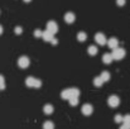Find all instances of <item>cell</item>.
<instances>
[{"instance_id":"6da1fadb","label":"cell","mask_w":130,"mask_h":129,"mask_svg":"<svg viewBox=\"0 0 130 129\" xmlns=\"http://www.w3.org/2000/svg\"><path fill=\"white\" fill-rule=\"evenodd\" d=\"M80 96V91L76 87H71V89H66L61 92V97L62 99H66V100H70L72 97H78Z\"/></svg>"},{"instance_id":"7a4b0ae2","label":"cell","mask_w":130,"mask_h":129,"mask_svg":"<svg viewBox=\"0 0 130 129\" xmlns=\"http://www.w3.org/2000/svg\"><path fill=\"white\" fill-rule=\"evenodd\" d=\"M25 84H27V86H29V87H36V89H38V87L42 86V81H41L39 79L33 77V76H29V77H27Z\"/></svg>"},{"instance_id":"3957f363","label":"cell","mask_w":130,"mask_h":129,"mask_svg":"<svg viewBox=\"0 0 130 129\" xmlns=\"http://www.w3.org/2000/svg\"><path fill=\"white\" fill-rule=\"evenodd\" d=\"M112 57H114V60H121V58H124L125 57V49L124 48H115V49H112Z\"/></svg>"},{"instance_id":"277c9868","label":"cell","mask_w":130,"mask_h":129,"mask_svg":"<svg viewBox=\"0 0 130 129\" xmlns=\"http://www.w3.org/2000/svg\"><path fill=\"white\" fill-rule=\"evenodd\" d=\"M107 104H109V106H111V108H118L119 104H120V99H119V96H116V95H111V96L107 99Z\"/></svg>"},{"instance_id":"5b68a950","label":"cell","mask_w":130,"mask_h":129,"mask_svg":"<svg viewBox=\"0 0 130 129\" xmlns=\"http://www.w3.org/2000/svg\"><path fill=\"white\" fill-rule=\"evenodd\" d=\"M29 63H30V61H29V58L27 56H22L18 60V65H19L20 68H27L29 66Z\"/></svg>"},{"instance_id":"8992f818","label":"cell","mask_w":130,"mask_h":129,"mask_svg":"<svg viewBox=\"0 0 130 129\" xmlns=\"http://www.w3.org/2000/svg\"><path fill=\"white\" fill-rule=\"evenodd\" d=\"M47 31H49L51 33H57L58 32V24L54 22V20H49L47 23Z\"/></svg>"},{"instance_id":"52a82bcc","label":"cell","mask_w":130,"mask_h":129,"mask_svg":"<svg viewBox=\"0 0 130 129\" xmlns=\"http://www.w3.org/2000/svg\"><path fill=\"white\" fill-rule=\"evenodd\" d=\"M92 111H93V106L91 105V104H85V105H82V108H81V113L84 114V115H91L92 114Z\"/></svg>"},{"instance_id":"ba28073f","label":"cell","mask_w":130,"mask_h":129,"mask_svg":"<svg viewBox=\"0 0 130 129\" xmlns=\"http://www.w3.org/2000/svg\"><path fill=\"white\" fill-rule=\"evenodd\" d=\"M75 20H76V15H75L73 13L68 11V13L64 14V22H66V23L72 24V23H75Z\"/></svg>"},{"instance_id":"9c48e42d","label":"cell","mask_w":130,"mask_h":129,"mask_svg":"<svg viewBox=\"0 0 130 129\" xmlns=\"http://www.w3.org/2000/svg\"><path fill=\"white\" fill-rule=\"evenodd\" d=\"M95 41H96L97 44H105V43L107 42V41H106V37H105L104 33H97V34L95 36Z\"/></svg>"},{"instance_id":"30bf717a","label":"cell","mask_w":130,"mask_h":129,"mask_svg":"<svg viewBox=\"0 0 130 129\" xmlns=\"http://www.w3.org/2000/svg\"><path fill=\"white\" fill-rule=\"evenodd\" d=\"M112 61H114L112 53H105V54L102 56V62H104V63H106V65H110Z\"/></svg>"},{"instance_id":"8fae6325","label":"cell","mask_w":130,"mask_h":129,"mask_svg":"<svg viewBox=\"0 0 130 129\" xmlns=\"http://www.w3.org/2000/svg\"><path fill=\"white\" fill-rule=\"evenodd\" d=\"M53 36H54V34H53V33H51L49 31H44L42 38H43V41H45V42H51V41L54 38Z\"/></svg>"},{"instance_id":"7c38bea8","label":"cell","mask_w":130,"mask_h":129,"mask_svg":"<svg viewBox=\"0 0 130 129\" xmlns=\"http://www.w3.org/2000/svg\"><path fill=\"white\" fill-rule=\"evenodd\" d=\"M107 44H109V47H110L111 49H115V48H118V46H119V41H118L116 38H110V39L107 41Z\"/></svg>"},{"instance_id":"4fadbf2b","label":"cell","mask_w":130,"mask_h":129,"mask_svg":"<svg viewBox=\"0 0 130 129\" xmlns=\"http://www.w3.org/2000/svg\"><path fill=\"white\" fill-rule=\"evenodd\" d=\"M53 111H54V108H53V105H51V104H47V105H44V106H43V113H44V114L49 115V114H52Z\"/></svg>"},{"instance_id":"5bb4252c","label":"cell","mask_w":130,"mask_h":129,"mask_svg":"<svg viewBox=\"0 0 130 129\" xmlns=\"http://www.w3.org/2000/svg\"><path fill=\"white\" fill-rule=\"evenodd\" d=\"M100 77L102 79V81H104V82H107V81L110 80V74H109L107 71H102V72H101V75H100Z\"/></svg>"},{"instance_id":"9a60e30c","label":"cell","mask_w":130,"mask_h":129,"mask_svg":"<svg viewBox=\"0 0 130 129\" xmlns=\"http://www.w3.org/2000/svg\"><path fill=\"white\" fill-rule=\"evenodd\" d=\"M87 39V34L85 32H80L78 34H77V41L78 42H85Z\"/></svg>"},{"instance_id":"2e32d148","label":"cell","mask_w":130,"mask_h":129,"mask_svg":"<svg viewBox=\"0 0 130 129\" xmlns=\"http://www.w3.org/2000/svg\"><path fill=\"white\" fill-rule=\"evenodd\" d=\"M43 129H54V124L51 120H47L43 123Z\"/></svg>"},{"instance_id":"e0dca14e","label":"cell","mask_w":130,"mask_h":129,"mask_svg":"<svg viewBox=\"0 0 130 129\" xmlns=\"http://www.w3.org/2000/svg\"><path fill=\"white\" fill-rule=\"evenodd\" d=\"M92 82H93V85H95V86H97V87H100V86H101V85H102V84H104V81H102V79H101L100 76H97V77H95Z\"/></svg>"},{"instance_id":"ac0fdd59","label":"cell","mask_w":130,"mask_h":129,"mask_svg":"<svg viewBox=\"0 0 130 129\" xmlns=\"http://www.w3.org/2000/svg\"><path fill=\"white\" fill-rule=\"evenodd\" d=\"M88 54H91V56L97 54V47L96 46H90L88 47Z\"/></svg>"},{"instance_id":"d6986e66","label":"cell","mask_w":130,"mask_h":129,"mask_svg":"<svg viewBox=\"0 0 130 129\" xmlns=\"http://www.w3.org/2000/svg\"><path fill=\"white\" fill-rule=\"evenodd\" d=\"M68 101H70V105H71V106H76V105L78 104V97H72V99H70Z\"/></svg>"},{"instance_id":"ffe728a7","label":"cell","mask_w":130,"mask_h":129,"mask_svg":"<svg viewBox=\"0 0 130 129\" xmlns=\"http://www.w3.org/2000/svg\"><path fill=\"white\" fill-rule=\"evenodd\" d=\"M114 120H115V123H123L124 122V117L120 115V114H118V115H115Z\"/></svg>"},{"instance_id":"44dd1931","label":"cell","mask_w":130,"mask_h":129,"mask_svg":"<svg viewBox=\"0 0 130 129\" xmlns=\"http://www.w3.org/2000/svg\"><path fill=\"white\" fill-rule=\"evenodd\" d=\"M5 89V81H4V77L0 75V90H4Z\"/></svg>"},{"instance_id":"7402d4cb","label":"cell","mask_w":130,"mask_h":129,"mask_svg":"<svg viewBox=\"0 0 130 129\" xmlns=\"http://www.w3.org/2000/svg\"><path fill=\"white\" fill-rule=\"evenodd\" d=\"M34 36H36V37H42V36H43V31H41V29H36Z\"/></svg>"},{"instance_id":"603a6c76","label":"cell","mask_w":130,"mask_h":129,"mask_svg":"<svg viewBox=\"0 0 130 129\" xmlns=\"http://www.w3.org/2000/svg\"><path fill=\"white\" fill-rule=\"evenodd\" d=\"M123 123L129 124L130 125V114H128V115H125V117H124V122H123Z\"/></svg>"},{"instance_id":"cb8c5ba5","label":"cell","mask_w":130,"mask_h":129,"mask_svg":"<svg viewBox=\"0 0 130 129\" xmlns=\"http://www.w3.org/2000/svg\"><path fill=\"white\" fill-rule=\"evenodd\" d=\"M15 33H17V34H22V33H23V28H22V27H17V28H15Z\"/></svg>"},{"instance_id":"d4e9b609","label":"cell","mask_w":130,"mask_h":129,"mask_svg":"<svg viewBox=\"0 0 130 129\" xmlns=\"http://www.w3.org/2000/svg\"><path fill=\"white\" fill-rule=\"evenodd\" d=\"M125 0H116V4L119 5V6H123V5H125Z\"/></svg>"},{"instance_id":"484cf974","label":"cell","mask_w":130,"mask_h":129,"mask_svg":"<svg viewBox=\"0 0 130 129\" xmlns=\"http://www.w3.org/2000/svg\"><path fill=\"white\" fill-rule=\"evenodd\" d=\"M120 129H130V125L129 124H125V123H121V127Z\"/></svg>"},{"instance_id":"4316f807","label":"cell","mask_w":130,"mask_h":129,"mask_svg":"<svg viewBox=\"0 0 130 129\" xmlns=\"http://www.w3.org/2000/svg\"><path fill=\"white\" fill-rule=\"evenodd\" d=\"M3 31H4V28H3V25H0V34H3Z\"/></svg>"},{"instance_id":"83f0119b","label":"cell","mask_w":130,"mask_h":129,"mask_svg":"<svg viewBox=\"0 0 130 129\" xmlns=\"http://www.w3.org/2000/svg\"><path fill=\"white\" fill-rule=\"evenodd\" d=\"M24 3H30V0H23Z\"/></svg>"}]
</instances>
